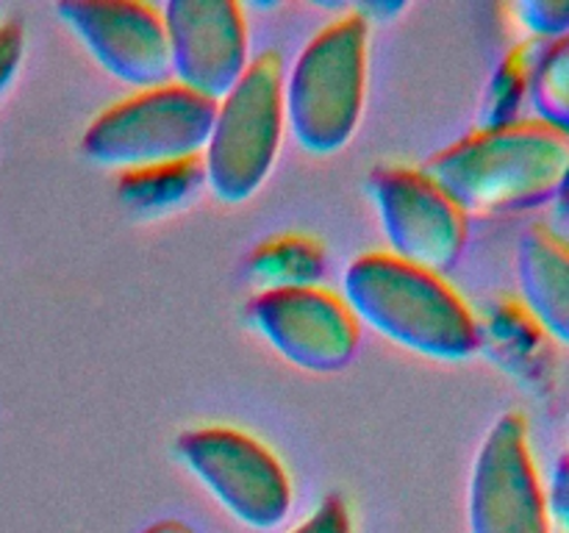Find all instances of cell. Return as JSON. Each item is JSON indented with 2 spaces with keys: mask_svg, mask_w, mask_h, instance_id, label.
I'll list each match as a JSON object with an SVG mask.
<instances>
[{
  "mask_svg": "<svg viewBox=\"0 0 569 533\" xmlns=\"http://www.w3.org/2000/svg\"><path fill=\"white\" fill-rule=\"evenodd\" d=\"M569 164V139L537 120L478 128L439 150L422 172L465 214H509L550 203Z\"/></svg>",
  "mask_w": 569,
  "mask_h": 533,
  "instance_id": "cell-1",
  "label": "cell"
},
{
  "mask_svg": "<svg viewBox=\"0 0 569 533\" xmlns=\"http://www.w3.org/2000/svg\"><path fill=\"white\" fill-rule=\"evenodd\" d=\"M342 292L356 320L411 353L461 361L478 350L476 316L442 275L389 253H365L345 270Z\"/></svg>",
  "mask_w": 569,
  "mask_h": 533,
  "instance_id": "cell-2",
  "label": "cell"
},
{
  "mask_svg": "<svg viewBox=\"0 0 569 533\" xmlns=\"http://www.w3.org/2000/svg\"><path fill=\"white\" fill-rule=\"evenodd\" d=\"M367 17L328 22L283 81V120L295 142L317 155L342 150L359 128L367 83Z\"/></svg>",
  "mask_w": 569,
  "mask_h": 533,
  "instance_id": "cell-3",
  "label": "cell"
},
{
  "mask_svg": "<svg viewBox=\"0 0 569 533\" xmlns=\"http://www.w3.org/2000/svg\"><path fill=\"white\" fill-rule=\"evenodd\" d=\"M217 103L178 87L144 89L109 105L83 131L81 150L100 167L122 172L198 159L209 144Z\"/></svg>",
  "mask_w": 569,
  "mask_h": 533,
  "instance_id": "cell-4",
  "label": "cell"
},
{
  "mask_svg": "<svg viewBox=\"0 0 569 533\" xmlns=\"http://www.w3.org/2000/svg\"><path fill=\"white\" fill-rule=\"evenodd\" d=\"M283 133V67L261 53L217 103L203 150L206 187L222 203H242L267 181Z\"/></svg>",
  "mask_w": 569,
  "mask_h": 533,
  "instance_id": "cell-5",
  "label": "cell"
},
{
  "mask_svg": "<svg viewBox=\"0 0 569 533\" xmlns=\"http://www.w3.org/2000/svg\"><path fill=\"white\" fill-rule=\"evenodd\" d=\"M181 464L242 525L272 531L292 505V486L276 455L233 428H194L176 439Z\"/></svg>",
  "mask_w": 569,
  "mask_h": 533,
  "instance_id": "cell-6",
  "label": "cell"
},
{
  "mask_svg": "<svg viewBox=\"0 0 569 533\" xmlns=\"http://www.w3.org/2000/svg\"><path fill=\"white\" fill-rule=\"evenodd\" d=\"M370 194L389 255L433 275L453 270L467 244V214L426 172L381 167L370 175Z\"/></svg>",
  "mask_w": 569,
  "mask_h": 533,
  "instance_id": "cell-7",
  "label": "cell"
},
{
  "mask_svg": "<svg viewBox=\"0 0 569 533\" xmlns=\"http://www.w3.org/2000/svg\"><path fill=\"white\" fill-rule=\"evenodd\" d=\"M470 533H548L545 489L526 416L509 411L483 436L467 489Z\"/></svg>",
  "mask_w": 569,
  "mask_h": 533,
  "instance_id": "cell-8",
  "label": "cell"
},
{
  "mask_svg": "<svg viewBox=\"0 0 569 533\" xmlns=\"http://www.w3.org/2000/svg\"><path fill=\"white\" fill-rule=\"evenodd\" d=\"M72 37L126 87L156 89L172 83L164 20L148 3L133 0H67L56 6Z\"/></svg>",
  "mask_w": 569,
  "mask_h": 533,
  "instance_id": "cell-9",
  "label": "cell"
},
{
  "mask_svg": "<svg viewBox=\"0 0 569 533\" xmlns=\"http://www.w3.org/2000/svg\"><path fill=\"white\" fill-rule=\"evenodd\" d=\"M253 331L289 364L337 372L353 361L359 322L345 300L320 286L261 292L248 303Z\"/></svg>",
  "mask_w": 569,
  "mask_h": 533,
  "instance_id": "cell-10",
  "label": "cell"
},
{
  "mask_svg": "<svg viewBox=\"0 0 569 533\" xmlns=\"http://www.w3.org/2000/svg\"><path fill=\"white\" fill-rule=\"evenodd\" d=\"M178 87L220 103L248 70V28L231 0H170L161 11Z\"/></svg>",
  "mask_w": 569,
  "mask_h": 533,
  "instance_id": "cell-11",
  "label": "cell"
},
{
  "mask_svg": "<svg viewBox=\"0 0 569 533\" xmlns=\"http://www.w3.org/2000/svg\"><path fill=\"white\" fill-rule=\"evenodd\" d=\"M517 286L545 336L569 348V242L545 225L528 228L517 244Z\"/></svg>",
  "mask_w": 569,
  "mask_h": 533,
  "instance_id": "cell-12",
  "label": "cell"
},
{
  "mask_svg": "<svg viewBox=\"0 0 569 533\" xmlns=\"http://www.w3.org/2000/svg\"><path fill=\"white\" fill-rule=\"evenodd\" d=\"M489 342V353L515 375V381L542 389L553 381V353L542 328L531 320L522 303H500L487 328L478 325V342Z\"/></svg>",
  "mask_w": 569,
  "mask_h": 533,
  "instance_id": "cell-13",
  "label": "cell"
},
{
  "mask_svg": "<svg viewBox=\"0 0 569 533\" xmlns=\"http://www.w3.org/2000/svg\"><path fill=\"white\" fill-rule=\"evenodd\" d=\"M326 275V250L317 239L287 233L261 242L244 261V278L261 292L309 289Z\"/></svg>",
  "mask_w": 569,
  "mask_h": 533,
  "instance_id": "cell-14",
  "label": "cell"
},
{
  "mask_svg": "<svg viewBox=\"0 0 569 533\" xmlns=\"http://www.w3.org/2000/svg\"><path fill=\"white\" fill-rule=\"evenodd\" d=\"M203 155H198L122 172L117 181V198L131 214L156 217L187 205L203 189Z\"/></svg>",
  "mask_w": 569,
  "mask_h": 533,
  "instance_id": "cell-15",
  "label": "cell"
},
{
  "mask_svg": "<svg viewBox=\"0 0 569 533\" xmlns=\"http://www.w3.org/2000/svg\"><path fill=\"white\" fill-rule=\"evenodd\" d=\"M545 44L539 39H526L517 48H511L498 64V70L489 78V87L483 92L481 103V131L487 128H503L520 122L522 105L528 103L531 92V78L537 70V61L542 56Z\"/></svg>",
  "mask_w": 569,
  "mask_h": 533,
  "instance_id": "cell-16",
  "label": "cell"
},
{
  "mask_svg": "<svg viewBox=\"0 0 569 533\" xmlns=\"http://www.w3.org/2000/svg\"><path fill=\"white\" fill-rule=\"evenodd\" d=\"M533 120L569 139V37L545 44L531 78Z\"/></svg>",
  "mask_w": 569,
  "mask_h": 533,
  "instance_id": "cell-17",
  "label": "cell"
},
{
  "mask_svg": "<svg viewBox=\"0 0 569 533\" xmlns=\"http://www.w3.org/2000/svg\"><path fill=\"white\" fill-rule=\"evenodd\" d=\"M515 17L539 42H561L569 37V0H522L515 6Z\"/></svg>",
  "mask_w": 569,
  "mask_h": 533,
  "instance_id": "cell-18",
  "label": "cell"
},
{
  "mask_svg": "<svg viewBox=\"0 0 569 533\" xmlns=\"http://www.w3.org/2000/svg\"><path fill=\"white\" fill-rule=\"evenodd\" d=\"M545 516L548 533H569V453L561 455L550 472V483L545 489Z\"/></svg>",
  "mask_w": 569,
  "mask_h": 533,
  "instance_id": "cell-19",
  "label": "cell"
},
{
  "mask_svg": "<svg viewBox=\"0 0 569 533\" xmlns=\"http://www.w3.org/2000/svg\"><path fill=\"white\" fill-rule=\"evenodd\" d=\"M26 56V28L20 20H0V94L14 81Z\"/></svg>",
  "mask_w": 569,
  "mask_h": 533,
  "instance_id": "cell-20",
  "label": "cell"
},
{
  "mask_svg": "<svg viewBox=\"0 0 569 533\" xmlns=\"http://www.w3.org/2000/svg\"><path fill=\"white\" fill-rule=\"evenodd\" d=\"M289 533H350L348 509L339 497H326L311 511L309 520H303Z\"/></svg>",
  "mask_w": 569,
  "mask_h": 533,
  "instance_id": "cell-21",
  "label": "cell"
},
{
  "mask_svg": "<svg viewBox=\"0 0 569 533\" xmlns=\"http://www.w3.org/2000/svg\"><path fill=\"white\" fill-rule=\"evenodd\" d=\"M553 205H556V214L569 220V164L565 170V178H561V183H559V192H556V198H553Z\"/></svg>",
  "mask_w": 569,
  "mask_h": 533,
  "instance_id": "cell-22",
  "label": "cell"
},
{
  "mask_svg": "<svg viewBox=\"0 0 569 533\" xmlns=\"http://www.w3.org/2000/svg\"><path fill=\"white\" fill-rule=\"evenodd\" d=\"M144 533H192L187 525H181V522H156V525H150Z\"/></svg>",
  "mask_w": 569,
  "mask_h": 533,
  "instance_id": "cell-23",
  "label": "cell"
}]
</instances>
